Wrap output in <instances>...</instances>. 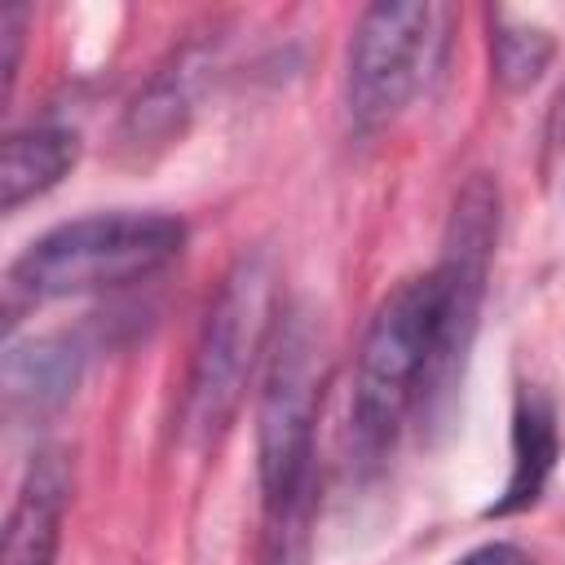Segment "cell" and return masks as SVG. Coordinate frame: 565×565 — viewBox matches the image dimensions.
Here are the masks:
<instances>
[{"instance_id":"6da1fadb","label":"cell","mask_w":565,"mask_h":565,"mask_svg":"<svg viewBox=\"0 0 565 565\" xmlns=\"http://www.w3.org/2000/svg\"><path fill=\"white\" fill-rule=\"evenodd\" d=\"M459 358L450 349L446 327V287L437 269L397 282L358 349L353 402H349V433L362 459H380L393 437L402 433L406 415L459 380Z\"/></svg>"},{"instance_id":"7a4b0ae2","label":"cell","mask_w":565,"mask_h":565,"mask_svg":"<svg viewBox=\"0 0 565 565\" xmlns=\"http://www.w3.org/2000/svg\"><path fill=\"white\" fill-rule=\"evenodd\" d=\"M322 331L313 313L282 309L265 371H260V406H256V459L260 490L269 512V534H305L313 503V424L322 406L327 380Z\"/></svg>"},{"instance_id":"3957f363","label":"cell","mask_w":565,"mask_h":565,"mask_svg":"<svg viewBox=\"0 0 565 565\" xmlns=\"http://www.w3.org/2000/svg\"><path fill=\"white\" fill-rule=\"evenodd\" d=\"M185 243L168 212H93L53 225L9 265V291L26 300H66L128 287L163 269Z\"/></svg>"},{"instance_id":"277c9868","label":"cell","mask_w":565,"mask_h":565,"mask_svg":"<svg viewBox=\"0 0 565 565\" xmlns=\"http://www.w3.org/2000/svg\"><path fill=\"white\" fill-rule=\"evenodd\" d=\"M278 313L282 309L274 305L269 256L265 252L238 256L216 300L207 305L185 380V433L194 441H216L238 415L243 393L269 353Z\"/></svg>"},{"instance_id":"5b68a950","label":"cell","mask_w":565,"mask_h":565,"mask_svg":"<svg viewBox=\"0 0 565 565\" xmlns=\"http://www.w3.org/2000/svg\"><path fill=\"white\" fill-rule=\"evenodd\" d=\"M446 22L450 13L428 0H384L358 18L344 66V106L362 132L384 128L419 97L441 62Z\"/></svg>"},{"instance_id":"8992f818","label":"cell","mask_w":565,"mask_h":565,"mask_svg":"<svg viewBox=\"0 0 565 565\" xmlns=\"http://www.w3.org/2000/svg\"><path fill=\"white\" fill-rule=\"evenodd\" d=\"M66 463L57 455H40L9 508L4 525V565H53L66 512Z\"/></svg>"},{"instance_id":"52a82bcc","label":"cell","mask_w":565,"mask_h":565,"mask_svg":"<svg viewBox=\"0 0 565 565\" xmlns=\"http://www.w3.org/2000/svg\"><path fill=\"white\" fill-rule=\"evenodd\" d=\"M556 450L561 441H556L552 402L539 388H521L516 411H512V472L503 481V494L486 508V516H508V512L530 508L556 468Z\"/></svg>"},{"instance_id":"ba28073f","label":"cell","mask_w":565,"mask_h":565,"mask_svg":"<svg viewBox=\"0 0 565 565\" xmlns=\"http://www.w3.org/2000/svg\"><path fill=\"white\" fill-rule=\"evenodd\" d=\"M75 159H79V137L71 128L40 124L9 132L0 154V207L18 212L22 203L40 199L75 168Z\"/></svg>"},{"instance_id":"9c48e42d","label":"cell","mask_w":565,"mask_h":565,"mask_svg":"<svg viewBox=\"0 0 565 565\" xmlns=\"http://www.w3.org/2000/svg\"><path fill=\"white\" fill-rule=\"evenodd\" d=\"M199 53L203 49H185L172 66H163L146 93H137L132 110H128V141L132 146H163L172 141L185 119H190V106H194V79H199Z\"/></svg>"},{"instance_id":"30bf717a","label":"cell","mask_w":565,"mask_h":565,"mask_svg":"<svg viewBox=\"0 0 565 565\" xmlns=\"http://www.w3.org/2000/svg\"><path fill=\"white\" fill-rule=\"evenodd\" d=\"M75 349L62 340H31V344H9L4 353V388L13 406L44 411L57 406L71 384H75Z\"/></svg>"},{"instance_id":"8fae6325","label":"cell","mask_w":565,"mask_h":565,"mask_svg":"<svg viewBox=\"0 0 565 565\" xmlns=\"http://www.w3.org/2000/svg\"><path fill=\"white\" fill-rule=\"evenodd\" d=\"M552 62V35L543 26L516 22L508 13H490V71L499 88L525 93Z\"/></svg>"},{"instance_id":"7c38bea8","label":"cell","mask_w":565,"mask_h":565,"mask_svg":"<svg viewBox=\"0 0 565 565\" xmlns=\"http://www.w3.org/2000/svg\"><path fill=\"white\" fill-rule=\"evenodd\" d=\"M22 26H26V4H4L0 9V49H4V97L13 93V79H18V53H22Z\"/></svg>"},{"instance_id":"4fadbf2b","label":"cell","mask_w":565,"mask_h":565,"mask_svg":"<svg viewBox=\"0 0 565 565\" xmlns=\"http://www.w3.org/2000/svg\"><path fill=\"white\" fill-rule=\"evenodd\" d=\"M455 565H534V561H530V552L516 547V543H481V547H472L468 556H459Z\"/></svg>"},{"instance_id":"5bb4252c","label":"cell","mask_w":565,"mask_h":565,"mask_svg":"<svg viewBox=\"0 0 565 565\" xmlns=\"http://www.w3.org/2000/svg\"><path fill=\"white\" fill-rule=\"evenodd\" d=\"M556 146H565V88H561V102H556Z\"/></svg>"}]
</instances>
